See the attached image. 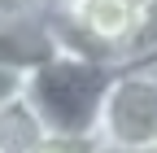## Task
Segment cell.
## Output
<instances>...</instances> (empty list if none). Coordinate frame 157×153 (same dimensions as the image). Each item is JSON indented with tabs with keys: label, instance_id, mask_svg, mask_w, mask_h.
I'll list each match as a JSON object with an SVG mask.
<instances>
[{
	"label": "cell",
	"instance_id": "6da1fadb",
	"mask_svg": "<svg viewBox=\"0 0 157 153\" xmlns=\"http://www.w3.org/2000/svg\"><path fill=\"white\" fill-rule=\"evenodd\" d=\"M113 79V66L101 57H78V53H52L44 66H35L26 74L31 109L44 118L52 136H78L96 140L101 127V105Z\"/></svg>",
	"mask_w": 157,
	"mask_h": 153
},
{
	"label": "cell",
	"instance_id": "7a4b0ae2",
	"mask_svg": "<svg viewBox=\"0 0 157 153\" xmlns=\"http://www.w3.org/2000/svg\"><path fill=\"white\" fill-rule=\"evenodd\" d=\"M96 144H122V149L157 144V53H131L127 61L113 66Z\"/></svg>",
	"mask_w": 157,
	"mask_h": 153
},
{
	"label": "cell",
	"instance_id": "3957f363",
	"mask_svg": "<svg viewBox=\"0 0 157 153\" xmlns=\"http://www.w3.org/2000/svg\"><path fill=\"white\" fill-rule=\"evenodd\" d=\"M52 53H61V48H57V31H52V18L44 13V5L0 13V61L5 66H17L31 74Z\"/></svg>",
	"mask_w": 157,
	"mask_h": 153
},
{
	"label": "cell",
	"instance_id": "277c9868",
	"mask_svg": "<svg viewBox=\"0 0 157 153\" xmlns=\"http://www.w3.org/2000/svg\"><path fill=\"white\" fill-rule=\"evenodd\" d=\"M48 136L52 131L31 109L26 96H17V101H9L5 109H0V153H35Z\"/></svg>",
	"mask_w": 157,
	"mask_h": 153
},
{
	"label": "cell",
	"instance_id": "5b68a950",
	"mask_svg": "<svg viewBox=\"0 0 157 153\" xmlns=\"http://www.w3.org/2000/svg\"><path fill=\"white\" fill-rule=\"evenodd\" d=\"M26 92V70H17V66H5L0 61V109H5L9 101H17Z\"/></svg>",
	"mask_w": 157,
	"mask_h": 153
},
{
	"label": "cell",
	"instance_id": "8992f818",
	"mask_svg": "<svg viewBox=\"0 0 157 153\" xmlns=\"http://www.w3.org/2000/svg\"><path fill=\"white\" fill-rule=\"evenodd\" d=\"M35 153H96V140H78V136H48Z\"/></svg>",
	"mask_w": 157,
	"mask_h": 153
},
{
	"label": "cell",
	"instance_id": "52a82bcc",
	"mask_svg": "<svg viewBox=\"0 0 157 153\" xmlns=\"http://www.w3.org/2000/svg\"><path fill=\"white\" fill-rule=\"evenodd\" d=\"M135 53H157V0H144V22H140Z\"/></svg>",
	"mask_w": 157,
	"mask_h": 153
},
{
	"label": "cell",
	"instance_id": "ba28073f",
	"mask_svg": "<svg viewBox=\"0 0 157 153\" xmlns=\"http://www.w3.org/2000/svg\"><path fill=\"white\" fill-rule=\"evenodd\" d=\"M96 153H157V144H153V149H122V144H96Z\"/></svg>",
	"mask_w": 157,
	"mask_h": 153
}]
</instances>
